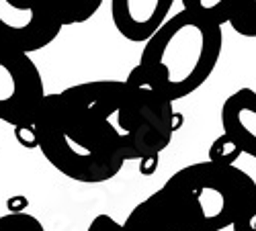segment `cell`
I'll list each match as a JSON object with an SVG mask.
<instances>
[{"label": "cell", "instance_id": "9", "mask_svg": "<svg viewBox=\"0 0 256 231\" xmlns=\"http://www.w3.org/2000/svg\"><path fill=\"white\" fill-rule=\"evenodd\" d=\"M10 2L23 8H35L39 12H46L60 20L64 27H68L86 23L88 18H92L100 8L102 0H10Z\"/></svg>", "mask_w": 256, "mask_h": 231}, {"label": "cell", "instance_id": "1", "mask_svg": "<svg viewBox=\"0 0 256 231\" xmlns=\"http://www.w3.org/2000/svg\"><path fill=\"white\" fill-rule=\"evenodd\" d=\"M123 80H94L48 94L35 117L37 150L60 174L82 184L115 178L130 160L119 125Z\"/></svg>", "mask_w": 256, "mask_h": 231}, {"label": "cell", "instance_id": "10", "mask_svg": "<svg viewBox=\"0 0 256 231\" xmlns=\"http://www.w3.org/2000/svg\"><path fill=\"white\" fill-rule=\"evenodd\" d=\"M180 2H182V8L188 10L190 14H195L218 27H224L226 23L230 25L234 14L238 12L242 0H180Z\"/></svg>", "mask_w": 256, "mask_h": 231}, {"label": "cell", "instance_id": "2", "mask_svg": "<svg viewBox=\"0 0 256 231\" xmlns=\"http://www.w3.org/2000/svg\"><path fill=\"white\" fill-rule=\"evenodd\" d=\"M224 49L222 27L178 10L146 41L138 68L168 100H180L211 78Z\"/></svg>", "mask_w": 256, "mask_h": 231}, {"label": "cell", "instance_id": "14", "mask_svg": "<svg viewBox=\"0 0 256 231\" xmlns=\"http://www.w3.org/2000/svg\"><path fill=\"white\" fill-rule=\"evenodd\" d=\"M86 231H127L123 223L115 221L111 215H96Z\"/></svg>", "mask_w": 256, "mask_h": 231}, {"label": "cell", "instance_id": "12", "mask_svg": "<svg viewBox=\"0 0 256 231\" xmlns=\"http://www.w3.org/2000/svg\"><path fill=\"white\" fill-rule=\"evenodd\" d=\"M0 231H46L41 221L25 211L0 217Z\"/></svg>", "mask_w": 256, "mask_h": 231}, {"label": "cell", "instance_id": "6", "mask_svg": "<svg viewBox=\"0 0 256 231\" xmlns=\"http://www.w3.org/2000/svg\"><path fill=\"white\" fill-rule=\"evenodd\" d=\"M174 0H111L113 25L127 41L146 43L170 16Z\"/></svg>", "mask_w": 256, "mask_h": 231}, {"label": "cell", "instance_id": "7", "mask_svg": "<svg viewBox=\"0 0 256 231\" xmlns=\"http://www.w3.org/2000/svg\"><path fill=\"white\" fill-rule=\"evenodd\" d=\"M123 225L127 231H205L164 188L136 205Z\"/></svg>", "mask_w": 256, "mask_h": 231}, {"label": "cell", "instance_id": "4", "mask_svg": "<svg viewBox=\"0 0 256 231\" xmlns=\"http://www.w3.org/2000/svg\"><path fill=\"white\" fill-rule=\"evenodd\" d=\"M46 96L31 53L0 45V121L10 127H33Z\"/></svg>", "mask_w": 256, "mask_h": 231}, {"label": "cell", "instance_id": "5", "mask_svg": "<svg viewBox=\"0 0 256 231\" xmlns=\"http://www.w3.org/2000/svg\"><path fill=\"white\" fill-rule=\"evenodd\" d=\"M62 29L60 20L46 12L0 0V45L33 53L52 45Z\"/></svg>", "mask_w": 256, "mask_h": 231}, {"label": "cell", "instance_id": "13", "mask_svg": "<svg viewBox=\"0 0 256 231\" xmlns=\"http://www.w3.org/2000/svg\"><path fill=\"white\" fill-rule=\"evenodd\" d=\"M234 231H256V199L244 209V213L234 221Z\"/></svg>", "mask_w": 256, "mask_h": 231}, {"label": "cell", "instance_id": "8", "mask_svg": "<svg viewBox=\"0 0 256 231\" xmlns=\"http://www.w3.org/2000/svg\"><path fill=\"white\" fill-rule=\"evenodd\" d=\"M222 125L242 154L256 160V90L240 88L230 94L222 107Z\"/></svg>", "mask_w": 256, "mask_h": 231}, {"label": "cell", "instance_id": "11", "mask_svg": "<svg viewBox=\"0 0 256 231\" xmlns=\"http://www.w3.org/2000/svg\"><path fill=\"white\" fill-rule=\"evenodd\" d=\"M240 156H242V150L226 133H222L220 137L213 139V143L209 145L207 160L216 162V164H224V166H236V160Z\"/></svg>", "mask_w": 256, "mask_h": 231}, {"label": "cell", "instance_id": "3", "mask_svg": "<svg viewBox=\"0 0 256 231\" xmlns=\"http://www.w3.org/2000/svg\"><path fill=\"white\" fill-rule=\"evenodd\" d=\"M162 188L205 231L232 227L256 199V182L248 172L209 160L180 168Z\"/></svg>", "mask_w": 256, "mask_h": 231}, {"label": "cell", "instance_id": "15", "mask_svg": "<svg viewBox=\"0 0 256 231\" xmlns=\"http://www.w3.org/2000/svg\"><path fill=\"white\" fill-rule=\"evenodd\" d=\"M14 137L16 141L27 150H35L37 148V131L35 125L33 127H14Z\"/></svg>", "mask_w": 256, "mask_h": 231}]
</instances>
